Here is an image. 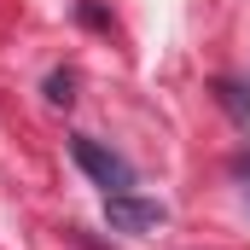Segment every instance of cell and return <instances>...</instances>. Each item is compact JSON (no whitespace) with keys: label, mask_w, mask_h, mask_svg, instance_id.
Masks as SVG:
<instances>
[{"label":"cell","mask_w":250,"mask_h":250,"mask_svg":"<svg viewBox=\"0 0 250 250\" xmlns=\"http://www.w3.org/2000/svg\"><path fill=\"white\" fill-rule=\"evenodd\" d=\"M70 157H76V169H82L93 187H105V192H134V163H128L123 151H111L105 140L76 134V140H70Z\"/></svg>","instance_id":"cell-1"},{"label":"cell","mask_w":250,"mask_h":250,"mask_svg":"<svg viewBox=\"0 0 250 250\" xmlns=\"http://www.w3.org/2000/svg\"><path fill=\"white\" fill-rule=\"evenodd\" d=\"M105 221L117 233H151L169 221V209L157 198H140V192H105Z\"/></svg>","instance_id":"cell-2"},{"label":"cell","mask_w":250,"mask_h":250,"mask_svg":"<svg viewBox=\"0 0 250 250\" xmlns=\"http://www.w3.org/2000/svg\"><path fill=\"white\" fill-rule=\"evenodd\" d=\"M47 99H53V105H70V99H76V76H70V70H53V76H47Z\"/></svg>","instance_id":"cell-3"},{"label":"cell","mask_w":250,"mask_h":250,"mask_svg":"<svg viewBox=\"0 0 250 250\" xmlns=\"http://www.w3.org/2000/svg\"><path fill=\"white\" fill-rule=\"evenodd\" d=\"M215 93H221V105H227L233 117H250V93H245V87H239V82H221Z\"/></svg>","instance_id":"cell-4"}]
</instances>
